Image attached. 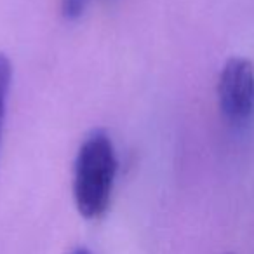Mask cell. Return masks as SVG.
I'll return each instance as SVG.
<instances>
[{"label":"cell","instance_id":"obj_1","mask_svg":"<svg viewBox=\"0 0 254 254\" xmlns=\"http://www.w3.org/2000/svg\"><path fill=\"white\" fill-rule=\"evenodd\" d=\"M117 166L115 148L106 131L94 129L85 136L73 166V198L82 218L98 219L108 211Z\"/></svg>","mask_w":254,"mask_h":254},{"label":"cell","instance_id":"obj_2","mask_svg":"<svg viewBox=\"0 0 254 254\" xmlns=\"http://www.w3.org/2000/svg\"><path fill=\"white\" fill-rule=\"evenodd\" d=\"M221 113L233 124H242L254 112V66L246 58H230L218 80Z\"/></svg>","mask_w":254,"mask_h":254},{"label":"cell","instance_id":"obj_3","mask_svg":"<svg viewBox=\"0 0 254 254\" xmlns=\"http://www.w3.org/2000/svg\"><path fill=\"white\" fill-rule=\"evenodd\" d=\"M12 80V66L9 58L0 53V136H2V126L5 119V105H7V94L11 89Z\"/></svg>","mask_w":254,"mask_h":254},{"label":"cell","instance_id":"obj_4","mask_svg":"<svg viewBox=\"0 0 254 254\" xmlns=\"http://www.w3.org/2000/svg\"><path fill=\"white\" fill-rule=\"evenodd\" d=\"M71 254H91L89 251H85V249H78V251H75V253H71Z\"/></svg>","mask_w":254,"mask_h":254},{"label":"cell","instance_id":"obj_5","mask_svg":"<svg viewBox=\"0 0 254 254\" xmlns=\"http://www.w3.org/2000/svg\"><path fill=\"white\" fill-rule=\"evenodd\" d=\"M230 254H232V253H230Z\"/></svg>","mask_w":254,"mask_h":254}]
</instances>
